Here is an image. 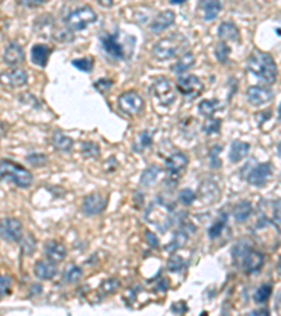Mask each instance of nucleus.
Masks as SVG:
<instances>
[{
	"mask_svg": "<svg viewBox=\"0 0 281 316\" xmlns=\"http://www.w3.org/2000/svg\"><path fill=\"white\" fill-rule=\"evenodd\" d=\"M248 69L252 75L259 77L262 82L272 84L277 79V66L273 57L267 52L255 50L248 59Z\"/></svg>",
	"mask_w": 281,
	"mask_h": 316,
	"instance_id": "nucleus-1",
	"label": "nucleus"
},
{
	"mask_svg": "<svg viewBox=\"0 0 281 316\" xmlns=\"http://www.w3.org/2000/svg\"><path fill=\"white\" fill-rule=\"evenodd\" d=\"M187 45V40L183 37L182 34H173L170 37L162 38L155 44L153 47V55L159 61H166V59L177 57L184 47Z\"/></svg>",
	"mask_w": 281,
	"mask_h": 316,
	"instance_id": "nucleus-2",
	"label": "nucleus"
},
{
	"mask_svg": "<svg viewBox=\"0 0 281 316\" xmlns=\"http://www.w3.org/2000/svg\"><path fill=\"white\" fill-rule=\"evenodd\" d=\"M121 34L118 33H104L100 37V42H101V48L103 51L110 55L111 58L116 59H127L133 55L134 45H127L128 42H121L120 40Z\"/></svg>",
	"mask_w": 281,
	"mask_h": 316,
	"instance_id": "nucleus-3",
	"label": "nucleus"
},
{
	"mask_svg": "<svg viewBox=\"0 0 281 316\" xmlns=\"http://www.w3.org/2000/svg\"><path fill=\"white\" fill-rule=\"evenodd\" d=\"M172 212H173V207H169L163 201H153V204L149 205L145 218L155 225L159 231L166 232L173 221Z\"/></svg>",
	"mask_w": 281,
	"mask_h": 316,
	"instance_id": "nucleus-4",
	"label": "nucleus"
},
{
	"mask_svg": "<svg viewBox=\"0 0 281 316\" xmlns=\"http://www.w3.org/2000/svg\"><path fill=\"white\" fill-rule=\"evenodd\" d=\"M1 179H10L21 189H27L33 183V175L27 169L6 159L1 160Z\"/></svg>",
	"mask_w": 281,
	"mask_h": 316,
	"instance_id": "nucleus-5",
	"label": "nucleus"
},
{
	"mask_svg": "<svg viewBox=\"0 0 281 316\" xmlns=\"http://www.w3.org/2000/svg\"><path fill=\"white\" fill-rule=\"evenodd\" d=\"M96 20H97V14L94 13V10L89 6H83L68 14L67 25L70 31H80L93 23H96Z\"/></svg>",
	"mask_w": 281,
	"mask_h": 316,
	"instance_id": "nucleus-6",
	"label": "nucleus"
},
{
	"mask_svg": "<svg viewBox=\"0 0 281 316\" xmlns=\"http://www.w3.org/2000/svg\"><path fill=\"white\" fill-rule=\"evenodd\" d=\"M118 108L127 116H137L143 110V99L135 90L125 92L118 97Z\"/></svg>",
	"mask_w": 281,
	"mask_h": 316,
	"instance_id": "nucleus-7",
	"label": "nucleus"
},
{
	"mask_svg": "<svg viewBox=\"0 0 281 316\" xmlns=\"http://www.w3.org/2000/svg\"><path fill=\"white\" fill-rule=\"evenodd\" d=\"M177 90L182 93L183 96H186L187 99H196L197 96H200L203 90H204V84L200 80L197 76L189 75L183 76L177 80L176 83Z\"/></svg>",
	"mask_w": 281,
	"mask_h": 316,
	"instance_id": "nucleus-8",
	"label": "nucleus"
},
{
	"mask_svg": "<svg viewBox=\"0 0 281 316\" xmlns=\"http://www.w3.org/2000/svg\"><path fill=\"white\" fill-rule=\"evenodd\" d=\"M153 94L163 106H170L176 100V93L172 83L166 77H159L152 86Z\"/></svg>",
	"mask_w": 281,
	"mask_h": 316,
	"instance_id": "nucleus-9",
	"label": "nucleus"
},
{
	"mask_svg": "<svg viewBox=\"0 0 281 316\" xmlns=\"http://www.w3.org/2000/svg\"><path fill=\"white\" fill-rule=\"evenodd\" d=\"M248 169V166H246ZM273 173V166L272 163H259L256 166H253L252 169H248V175H246V179L250 184L253 186H257V187H262L267 183L269 177Z\"/></svg>",
	"mask_w": 281,
	"mask_h": 316,
	"instance_id": "nucleus-10",
	"label": "nucleus"
},
{
	"mask_svg": "<svg viewBox=\"0 0 281 316\" xmlns=\"http://www.w3.org/2000/svg\"><path fill=\"white\" fill-rule=\"evenodd\" d=\"M0 232H1V238L4 241H21L23 226L20 224V221L16 219V218H4L1 221V225H0Z\"/></svg>",
	"mask_w": 281,
	"mask_h": 316,
	"instance_id": "nucleus-11",
	"label": "nucleus"
},
{
	"mask_svg": "<svg viewBox=\"0 0 281 316\" xmlns=\"http://www.w3.org/2000/svg\"><path fill=\"white\" fill-rule=\"evenodd\" d=\"M107 207V198L100 192H93L83 200L82 208L86 215H99Z\"/></svg>",
	"mask_w": 281,
	"mask_h": 316,
	"instance_id": "nucleus-12",
	"label": "nucleus"
},
{
	"mask_svg": "<svg viewBox=\"0 0 281 316\" xmlns=\"http://www.w3.org/2000/svg\"><path fill=\"white\" fill-rule=\"evenodd\" d=\"M265 264V254L257 252V250L249 249V252L242 258L239 268H243L248 274H255L259 273V270Z\"/></svg>",
	"mask_w": 281,
	"mask_h": 316,
	"instance_id": "nucleus-13",
	"label": "nucleus"
},
{
	"mask_svg": "<svg viewBox=\"0 0 281 316\" xmlns=\"http://www.w3.org/2000/svg\"><path fill=\"white\" fill-rule=\"evenodd\" d=\"M187 163H189V158H187V155H184L182 152H176L166 159L165 165L167 172H169V180H172V179L177 180L179 173L187 166Z\"/></svg>",
	"mask_w": 281,
	"mask_h": 316,
	"instance_id": "nucleus-14",
	"label": "nucleus"
},
{
	"mask_svg": "<svg viewBox=\"0 0 281 316\" xmlns=\"http://www.w3.org/2000/svg\"><path fill=\"white\" fill-rule=\"evenodd\" d=\"M246 97L252 106H263L266 103L272 101L273 92L265 86H250L246 92Z\"/></svg>",
	"mask_w": 281,
	"mask_h": 316,
	"instance_id": "nucleus-15",
	"label": "nucleus"
},
{
	"mask_svg": "<svg viewBox=\"0 0 281 316\" xmlns=\"http://www.w3.org/2000/svg\"><path fill=\"white\" fill-rule=\"evenodd\" d=\"M3 61H4V63H7L10 66L18 65V63H21L24 61V51L17 42H11V44H8L7 48L4 50Z\"/></svg>",
	"mask_w": 281,
	"mask_h": 316,
	"instance_id": "nucleus-16",
	"label": "nucleus"
},
{
	"mask_svg": "<svg viewBox=\"0 0 281 316\" xmlns=\"http://www.w3.org/2000/svg\"><path fill=\"white\" fill-rule=\"evenodd\" d=\"M174 13L172 10H165L162 13H159L153 20H152V24H150V30L153 33H162L165 31L166 28H169L170 25L174 23Z\"/></svg>",
	"mask_w": 281,
	"mask_h": 316,
	"instance_id": "nucleus-17",
	"label": "nucleus"
},
{
	"mask_svg": "<svg viewBox=\"0 0 281 316\" xmlns=\"http://www.w3.org/2000/svg\"><path fill=\"white\" fill-rule=\"evenodd\" d=\"M57 266L51 260H40L34 266V274L40 280H51L57 275Z\"/></svg>",
	"mask_w": 281,
	"mask_h": 316,
	"instance_id": "nucleus-18",
	"label": "nucleus"
},
{
	"mask_svg": "<svg viewBox=\"0 0 281 316\" xmlns=\"http://www.w3.org/2000/svg\"><path fill=\"white\" fill-rule=\"evenodd\" d=\"M45 256L54 263L62 261L67 256V249L62 243L57 241H48L45 243Z\"/></svg>",
	"mask_w": 281,
	"mask_h": 316,
	"instance_id": "nucleus-19",
	"label": "nucleus"
},
{
	"mask_svg": "<svg viewBox=\"0 0 281 316\" xmlns=\"http://www.w3.org/2000/svg\"><path fill=\"white\" fill-rule=\"evenodd\" d=\"M200 8L203 13V18L207 21H211L219 14V11L222 8V3H221V0H200Z\"/></svg>",
	"mask_w": 281,
	"mask_h": 316,
	"instance_id": "nucleus-20",
	"label": "nucleus"
},
{
	"mask_svg": "<svg viewBox=\"0 0 281 316\" xmlns=\"http://www.w3.org/2000/svg\"><path fill=\"white\" fill-rule=\"evenodd\" d=\"M51 48L44 44H35L31 50V61L38 66H47V62L51 55Z\"/></svg>",
	"mask_w": 281,
	"mask_h": 316,
	"instance_id": "nucleus-21",
	"label": "nucleus"
},
{
	"mask_svg": "<svg viewBox=\"0 0 281 316\" xmlns=\"http://www.w3.org/2000/svg\"><path fill=\"white\" fill-rule=\"evenodd\" d=\"M218 37L222 41H238L239 40V30L232 21H225L218 28Z\"/></svg>",
	"mask_w": 281,
	"mask_h": 316,
	"instance_id": "nucleus-22",
	"label": "nucleus"
},
{
	"mask_svg": "<svg viewBox=\"0 0 281 316\" xmlns=\"http://www.w3.org/2000/svg\"><path fill=\"white\" fill-rule=\"evenodd\" d=\"M250 150V145L248 142L242 141H235L232 143L231 152H229V160L232 163H238L243 158H246V155Z\"/></svg>",
	"mask_w": 281,
	"mask_h": 316,
	"instance_id": "nucleus-23",
	"label": "nucleus"
},
{
	"mask_svg": "<svg viewBox=\"0 0 281 316\" xmlns=\"http://www.w3.org/2000/svg\"><path fill=\"white\" fill-rule=\"evenodd\" d=\"M253 212V208H252V204L249 201H239L235 207H233V211H232V215L235 218L236 222H245L248 219L249 216L252 215Z\"/></svg>",
	"mask_w": 281,
	"mask_h": 316,
	"instance_id": "nucleus-24",
	"label": "nucleus"
},
{
	"mask_svg": "<svg viewBox=\"0 0 281 316\" xmlns=\"http://www.w3.org/2000/svg\"><path fill=\"white\" fill-rule=\"evenodd\" d=\"M187 239H189V232H187V229H186V228H180V229H177V231L174 232L173 238H172L170 243H167V245H166V250H169V252H174V250L180 249V248H183V246L186 245Z\"/></svg>",
	"mask_w": 281,
	"mask_h": 316,
	"instance_id": "nucleus-25",
	"label": "nucleus"
},
{
	"mask_svg": "<svg viewBox=\"0 0 281 316\" xmlns=\"http://www.w3.org/2000/svg\"><path fill=\"white\" fill-rule=\"evenodd\" d=\"M194 62H196L194 55L191 52H186V54H183L182 57H179L177 62L172 66V70H173L174 73H179L180 75L183 72H186L187 69H190L194 65Z\"/></svg>",
	"mask_w": 281,
	"mask_h": 316,
	"instance_id": "nucleus-26",
	"label": "nucleus"
},
{
	"mask_svg": "<svg viewBox=\"0 0 281 316\" xmlns=\"http://www.w3.org/2000/svg\"><path fill=\"white\" fill-rule=\"evenodd\" d=\"M51 142L55 146V149L62 150V152H68V150L72 149V146H73V141L69 136L61 132L54 133L52 138H51Z\"/></svg>",
	"mask_w": 281,
	"mask_h": 316,
	"instance_id": "nucleus-27",
	"label": "nucleus"
},
{
	"mask_svg": "<svg viewBox=\"0 0 281 316\" xmlns=\"http://www.w3.org/2000/svg\"><path fill=\"white\" fill-rule=\"evenodd\" d=\"M3 77L7 79V82L13 87H20V86H24L27 83V73L21 69H13L8 73L3 75Z\"/></svg>",
	"mask_w": 281,
	"mask_h": 316,
	"instance_id": "nucleus-28",
	"label": "nucleus"
},
{
	"mask_svg": "<svg viewBox=\"0 0 281 316\" xmlns=\"http://www.w3.org/2000/svg\"><path fill=\"white\" fill-rule=\"evenodd\" d=\"M226 222H228V214L222 212L221 215L218 216V219L215 221L214 224L208 228V236H210V239H216L222 233L223 228L226 226Z\"/></svg>",
	"mask_w": 281,
	"mask_h": 316,
	"instance_id": "nucleus-29",
	"label": "nucleus"
},
{
	"mask_svg": "<svg viewBox=\"0 0 281 316\" xmlns=\"http://www.w3.org/2000/svg\"><path fill=\"white\" fill-rule=\"evenodd\" d=\"M150 145H152V133L149 131H142L137 135L133 143V149L135 152H143Z\"/></svg>",
	"mask_w": 281,
	"mask_h": 316,
	"instance_id": "nucleus-30",
	"label": "nucleus"
},
{
	"mask_svg": "<svg viewBox=\"0 0 281 316\" xmlns=\"http://www.w3.org/2000/svg\"><path fill=\"white\" fill-rule=\"evenodd\" d=\"M159 173H160V169H159L156 165H152V166L146 167V169L142 172V175H140V184L145 186V187L152 186V184L157 180Z\"/></svg>",
	"mask_w": 281,
	"mask_h": 316,
	"instance_id": "nucleus-31",
	"label": "nucleus"
},
{
	"mask_svg": "<svg viewBox=\"0 0 281 316\" xmlns=\"http://www.w3.org/2000/svg\"><path fill=\"white\" fill-rule=\"evenodd\" d=\"M218 108H221V103L218 100H203L199 104L200 114L207 117V118L214 116Z\"/></svg>",
	"mask_w": 281,
	"mask_h": 316,
	"instance_id": "nucleus-32",
	"label": "nucleus"
},
{
	"mask_svg": "<svg viewBox=\"0 0 281 316\" xmlns=\"http://www.w3.org/2000/svg\"><path fill=\"white\" fill-rule=\"evenodd\" d=\"M272 292H273V287L270 284H263L255 292V301H256L257 304H265L270 298Z\"/></svg>",
	"mask_w": 281,
	"mask_h": 316,
	"instance_id": "nucleus-33",
	"label": "nucleus"
},
{
	"mask_svg": "<svg viewBox=\"0 0 281 316\" xmlns=\"http://www.w3.org/2000/svg\"><path fill=\"white\" fill-rule=\"evenodd\" d=\"M35 248H37V242H35V238H34L31 233L25 235L24 238L21 239V252L24 256H31L34 252H35Z\"/></svg>",
	"mask_w": 281,
	"mask_h": 316,
	"instance_id": "nucleus-34",
	"label": "nucleus"
},
{
	"mask_svg": "<svg viewBox=\"0 0 281 316\" xmlns=\"http://www.w3.org/2000/svg\"><path fill=\"white\" fill-rule=\"evenodd\" d=\"M80 277H82V268L73 264V263L69 264L64 271V278L67 280L68 283H76Z\"/></svg>",
	"mask_w": 281,
	"mask_h": 316,
	"instance_id": "nucleus-35",
	"label": "nucleus"
},
{
	"mask_svg": "<svg viewBox=\"0 0 281 316\" xmlns=\"http://www.w3.org/2000/svg\"><path fill=\"white\" fill-rule=\"evenodd\" d=\"M186 266V260L183 257L182 254H179V253H173L170 258H169V261H167V268H169V271H172V273H177V271H180L183 267Z\"/></svg>",
	"mask_w": 281,
	"mask_h": 316,
	"instance_id": "nucleus-36",
	"label": "nucleus"
},
{
	"mask_svg": "<svg viewBox=\"0 0 281 316\" xmlns=\"http://www.w3.org/2000/svg\"><path fill=\"white\" fill-rule=\"evenodd\" d=\"M229 54H231V48L226 45V42L221 41L216 48H215V55H216V59L221 62V63H225L228 58H229Z\"/></svg>",
	"mask_w": 281,
	"mask_h": 316,
	"instance_id": "nucleus-37",
	"label": "nucleus"
},
{
	"mask_svg": "<svg viewBox=\"0 0 281 316\" xmlns=\"http://www.w3.org/2000/svg\"><path fill=\"white\" fill-rule=\"evenodd\" d=\"M82 152L86 158H96L100 153L99 145L94 142H84L82 145Z\"/></svg>",
	"mask_w": 281,
	"mask_h": 316,
	"instance_id": "nucleus-38",
	"label": "nucleus"
},
{
	"mask_svg": "<svg viewBox=\"0 0 281 316\" xmlns=\"http://www.w3.org/2000/svg\"><path fill=\"white\" fill-rule=\"evenodd\" d=\"M219 128H221V120H218V118H212V117H210L207 121H206L204 126H203L204 132L208 133V135L218 132V131H219Z\"/></svg>",
	"mask_w": 281,
	"mask_h": 316,
	"instance_id": "nucleus-39",
	"label": "nucleus"
},
{
	"mask_svg": "<svg viewBox=\"0 0 281 316\" xmlns=\"http://www.w3.org/2000/svg\"><path fill=\"white\" fill-rule=\"evenodd\" d=\"M120 288V281L116 280V278H110V280H104L101 285H100V290L104 292V294H114Z\"/></svg>",
	"mask_w": 281,
	"mask_h": 316,
	"instance_id": "nucleus-40",
	"label": "nucleus"
},
{
	"mask_svg": "<svg viewBox=\"0 0 281 316\" xmlns=\"http://www.w3.org/2000/svg\"><path fill=\"white\" fill-rule=\"evenodd\" d=\"M72 65L74 67H77L82 72H90L93 67V59L91 58H79L72 61Z\"/></svg>",
	"mask_w": 281,
	"mask_h": 316,
	"instance_id": "nucleus-41",
	"label": "nucleus"
},
{
	"mask_svg": "<svg viewBox=\"0 0 281 316\" xmlns=\"http://www.w3.org/2000/svg\"><path fill=\"white\" fill-rule=\"evenodd\" d=\"M196 197H197L196 192L190 190V189H184V190L179 192V200L184 205H191L194 202V200H196Z\"/></svg>",
	"mask_w": 281,
	"mask_h": 316,
	"instance_id": "nucleus-42",
	"label": "nucleus"
},
{
	"mask_svg": "<svg viewBox=\"0 0 281 316\" xmlns=\"http://www.w3.org/2000/svg\"><path fill=\"white\" fill-rule=\"evenodd\" d=\"M222 150V146L221 145H215L212 149L210 150V165L211 167H219L221 166V160L218 159V153Z\"/></svg>",
	"mask_w": 281,
	"mask_h": 316,
	"instance_id": "nucleus-43",
	"label": "nucleus"
},
{
	"mask_svg": "<svg viewBox=\"0 0 281 316\" xmlns=\"http://www.w3.org/2000/svg\"><path fill=\"white\" fill-rule=\"evenodd\" d=\"M27 162L33 166H42L44 163H47V156L40 153H33L27 158Z\"/></svg>",
	"mask_w": 281,
	"mask_h": 316,
	"instance_id": "nucleus-44",
	"label": "nucleus"
},
{
	"mask_svg": "<svg viewBox=\"0 0 281 316\" xmlns=\"http://www.w3.org/2000/svg\"><path fill=\"white\" fill-rule=\"evenodd\" d=\"M272 214H273V219L277 224H281V200L273 201L272 204Z\"/></svg>",
	"mask_w": 281,
	"mask_h": 316,
	"instance_id": "nucleus-45",
	"label": "nucleus"
},
{
	"mask_svg": "<svg viewBox=\"0 0 281 316\" xmlns=\"http://www.w3.org/2000/svg\"><path fill=\"white\" fill-rule=\"evenodd\" d=\"M111 84H113V82H110L107 79H100L99 82L94 83V87H96L100 93H104L106 90H108V89L111 87Z\"/></svg>",
	"mask_w": 281,
	"mask_h": 316,
	"instance_id": "nucleus-46",
	"label": "nucleus"
},
{
	"mask_svg": "<svg viewBox=\"0 0 281 316\" xmlns=\"http://www.w3.org/2000/svg\"><path fill=\"white\" fill-rule=\"evenodd\" d=\"M170 309H172V312L177 314V315H182V314H184V312H187V311H189L187 305H186V302H183V301L173 304Z\"/></svg>",
	"mask_w": 281,
	"mask_h": 316,
	"instance_id": "nucleus-47",
	"label": "nucleus"
},
{
	"mask_svg": "<svg viewBox=\"0 0 281 316\" xmlns=\"http://www.w3.org/2000/svg\"><path fill=\"white\" fill-rule=\"evenodd\" d=\"M48 0H20V4L24 6V7H38V6H42Z\"/></svg>",
	"mask_w": 281,
	"mask_h": 316,
	"instance_id": "nucleus-48",
	"label": "nucleus"
},
{
	"mask_svg": "<svg viewBox=\"0 0 281 316\" xmlns=\"http://www.w3.org/2000/svg\"><path fill=\"white\" fill-rule=\"evenodd\" d=\"M10 277L7 275H1V278H0V285H1V297L4 295V294H7L8 290H10Z\"/></svg>",
	"mask_w": 281,
	"mask_h": 316,
	"instance_id": "nucleus-49",
	"label": "nucleus"
},
{
	"mask_svg": "<svg viewBox=\"0 0 281 316\" xmlns=\"http://www.w3.org/2000/svg\"><path fill=\"white\" fill-rule=\"evenodd\" d=\"M145 235H146V241H148L149 245H152V246H157V245H159L156 236L150 232V231H146V232H145Z\"/></svg>",
	"mask_w": 281,
	"mask_h": 316,
	"instance_id": "nucleus-50",
	"label": "nucleus"
},
{
	"mask_svg": "<svg viewBox=\"0 0 281 316\" xmlns=\"http://www.w3.org/2000/svg\"><path fill=\"white\" fill-rule=\"evenodd\" d=\"M270 312H269V309H259V311H253L252 312V315H269Z\"/></svg>",
	"mask_w": 281,
	"mask_h": 316,
	"instance_id": "nucleus-51",
	"label": "nucleus"
},
{
	"mask_svg": "<svg viewBox=\"0 0 281 316\" xmlns=\"http://www.w3.org/2000/svg\"><path fill=\"white\" fill-rule=\"evenodd\" d=\"M99 3L104 7H111L113 6V0H99Z\"/></svg>",
	"mask_w": 281,
	"mask_h": 316,
	"instance_id": "nucleus-52",
	"label": "nucleus"
},
{
	"mask_svg": "<svg viewBox=\"0 0 281 316\" xmlns=\"http://www.w3.org/2000/svg\"><path fill=\"white\" fill-rule=\"evenodd\" d=\"M277 270H279V273L281 274V258L279 260V264H277Z\"/></svg>",
	"mask_w": 281,
	"mask_h": 316,
	"instance_id": "nucleus-53",
	"label": "nucleus"
},
{
	"mask_svg": "<svg viewBox=\"0 0 281 316\" xmlns=\"http://www.w3.org/2000/svg\"><path fill=\"white\" fill-rule=\"evenodd\" d=\"M184 0H170V3H183Z\"/></svg>",
	"mask_w": 281,
	"mask_h": 316,
	"instance_id": "nucleus-54",
	"label": "nucleus"
}]
</instances>
